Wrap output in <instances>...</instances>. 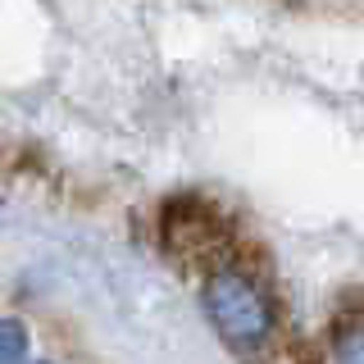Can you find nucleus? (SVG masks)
I'll return each mask as SVG.
<instances>
[{"label":"nucleus","mask_w":364,"mask_h":364,"mask_svg":"<svg viewBox=\"0 0 364 364\" xmlns=\"http://www.w3.org/2000/svg\"><path fill=\"white\" fill-rule=\"evenodd\" d=\"M205 314L219 328V337L237 350H259L273 337V310L264 291L237 269H223L205 282Z\"/></svg>","instance_id":"1"},{"label":"nucleus","mask_w":364,"mask_h":364,"mask_svg":"<svg viewBox=\"0 0 364 364\" xmlns=\"http://www.w3.org/2000/svg\"><path fill=\"white\" fill-rule=\"evenodd\" d=\"M28 360V333L18 318H0V364H23Z\"/></svg>","instance_id":"2"},{"label":"nucleus","mask_w":364,"mask_h":364,"mask_svg":"<svg viewBox=\"0 0 364 364\" xmlns=\"http://www.w3.org/2000/svg\"><path fill=\"white\" fill-rule=\"evenodd\" d=\"M341 364H360V341H355V333H350L346 346H341Z\"/></svg>","instance_id":"3"}]
</instances>
